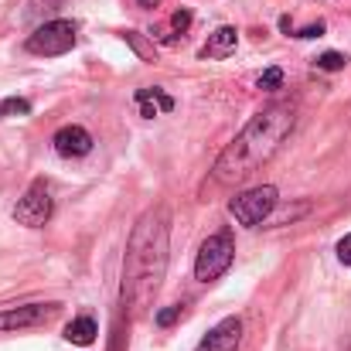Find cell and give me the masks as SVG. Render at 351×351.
Listing matches in <instances>:
<instances>
[{
    "label": "cell",
    "instance_id": "13",
    "mask_svg": "<svg viewBox=\"0 0 351 351\" xmlns=\"http://www.w3.org/2000/svg\"><path fill=\"white\" fill-rule=\"evenodd\" d=\"M31 113V103L24 96H7L0 99V119H14V117H27Z\"/></svg>",
    "mask_w": 351,
    "mask_h": 351
},
{
    "label": "cell",
    "instance_id": "1",
    "mask_svg": "<svg viewBox=\"0 0 351 351\" xmlns=\"http://www.w3.org/2000/svg\"><path fill=\"white\" fill-rule=\"evenodd\" d=\"M171 259V215L164 205L147 208L126 242L123 256V300L133 311H143L164 283Z\"/></svg>",
    "mask_w": 351,
    "mask_h": 351
},
{
    "label": "cell",
    "instance_id": "12",
    "mask_svg": "<svg viewBox=\"0 0 351 351\" xmlns=\"http://www.w3.org/2000/svg\"><path fill=\"white\" fill-rule=\"evenodd\" d=\"M123 41L143 58V62H157V48L150 45V41H143V34L140 31H123Z\"/></svg>",
    "mask_w": 351,
    "mask_h": 351
},
{
    "label": "cell",
    "instance_id": "7",
    "mask_svg": "<svg viewBox=\"0 0 351 351\" xmlns=\"http://www.w3.org/2000/svg\"><path fill=\"white\" fill-rule=\"evenodd\" d=\"M62 307L58 304H21L0 311V331H24V328H41L48 324Z\"/></svg>",
    "mask_w": 351,
    "mask_h": 351
},
{
    "label": "cell",
    "instance_id": "4",
    "mask_svg": "<svg viewBox=\"0 0 351 351\" xmlns=\"http://www.w3.org/2000/svg\"><path fill=\"white\" fill-rule=\"evenodd\" d=\"M235 259V242L229 232H215L208 235L205 242H202V249H198V259H195V276L202 280V283H212V280H219L229 266H232Z\"/></svg>",
    "mask_w": 351,
    "mask_h": 351
},
{
    "label": "cell",
    "instance_id": "20",
    "mask_svg": "<svg viewBox=\"0 0 351 351\" xmlns=\"http://www.w3.org/2000/svg\"><path fill=\"white\" fill-rule=\"evenodd\" d=\"M55 3H62V0H31V10H48V7H55Z\"/></svg>",
    "mask_w": 351,
    "mask_h": 351
},
{
    "label": "cell",
    "instance_id": "11",
    "mask_svg": "<svg viewBox=\"0 0 351 351\" xmlns=\"http://www.w3.org/2000/svg\"><path fill=\"white\" fill-rule=\"evenodd\" d=\"M96 335H99V324L89 317V314H82V317H75V321H69V328H65V341L69 345H93L96 341Z\"/></svg>",
    "mask_w": 351,
    "mask_h": 351
},
{
    "label": "cell",
    "instance_id": "3",
    "mask_svg": "<svg viewBox=\"0 0 351 351\" xmlns=\"http://www.w3.org/2000/svg\"><path fill=\"white\" fill-rule=\"evenodd\" d=\"M276 202H280V191L273 184H259V188H249V191L235 195L229 202V215L239 226H259L273 215Z\"/></svg>",
    "mask_w": 351,
    "mask_h": 351
},
{
    "label": "cell",
    "instance_id": "9",
    "mask_svg": "<svg viewBox=\"0 0 351 351\" xmlns=\"http://www.w3.org/2000/svg\"><path fill=\"white\" fill-rule=\"evenodd\" d=\"M239 345H242V321L239 317H226L198 341L195 351H239Z\"/></svg>",
    "mask_w": 351,
    "mask_h": 351
},
{
    "label": "cell",
    "instance_id": "8",
    "mask_svg": "<svg viewBox=\"0 0 351 351\" xmlns=\"http://www.w3.org/2000/svg\"><path fill=\"white\" fill-rule=\"evenodd\" d=\"M51 143H55V154H58V157L75 160V157H86V154L93 150V133H89L86 126H79V123H69V126H62V130L51 136Z\"/></svg>",
    "mask_w": 351,
    "mask_h": 351
},
{
    "label": "cell",
    "instance_id": "19",
    "mask_svg": "<svg viewBox=\"0 0 351 351\" xmlns=\"http://www.w3.org/2000/svg\"><path fill=\"white\" fill-rule=\"evenodd\" d=\"M321 34H324V24H321V21H317V24H307V27H304V31H297V34H293V38H321Z\"/></svg>",
    "mask_w": 351,
    "mask_h": 351
},
{
    "label": "cell",
    "instance_id": "17",
    "mask_svg": "<svg viewBox=\"0 0 351 351\" xmlns=\"http://www.w3.org/2000/svg\"><path fill=\"white\" fill-rule=\"evenodd\" d=\"M178 317H181V307H164V311L154 314V324H157V328H171Z\"/></svg>",
    "mask_w": 351,
    "mask_h": 351
},
{
    "label": "cell",
    "instance_id": "5",
    "mask_svg": "<svg viewBox=\"0 0 351 351\" xmlns=\"http://www.w3.org/2000/svg\"><path fill=\"white\" fill-rule=\"evenodd\" d=\"M75 41H79V27H75L72 21H48V24H41L34 34H27L24 48H27L31 55L55 58V55L72 51V48H75Z\"/></svg>",
    "mask_w": 351,
    "mask_h": 351
},
{
    "label": "cell",
    "instance_id": "21",
    "mask_svg": "<svg viewBox=\"0 0 351 351\" xmlns=\"http://www.w3.org/2000/svg\"><path fill=\"white\" fill-rule=\"evenodd\" d=\"M136 3H140V7H147V10H154V7H157L160 0H136Z\"/></svg>",
    "mask_w": 351,
    "mask_h": 351
},
{
    "label": "cell",
    "instance_id": "6",
    "mask_svg": "<svg viewBox=\"0 0 351 351\" xmlns=\"http://www.w3.org/2000/svg\"><path fill=\"white\" fill-rule=\"evenodd\" d=\"M51 212H55V202H51V188L45 181H34L24 191V198L14 205V219L27 229H41L51 219Z\"/></svg>",
    "mask_w": 351,
    "mask_h": 351
},
{
    "label": "cell",
    "instance_id": "18",
    "mask_svg": "<svg viewBox=\"0 0 351 351\" xmlns=\"http://www.w3.org/2000/svg\"><path fill=\"white\" fill-rule=\"evenodd\" d=\"M335 249H338V259H341L345 266H351V232H348V235H341Z\"/></svg>",
    "mask_w": 351,
    "mask_h": 351
},
{
    "label": "cell",
    "instance_id": "14",
    "mask_svg": "<svg viewBox=\"0 0 351 351\" xmlns=\"http://www.w3.org/2000/svg\"><path fill=\"white\" fill-rule=\"evenodd\" d=\"M188 27H191V10H188V7L174 10V14H171V34H167L164 41H178V34H184Z\"/></svg>",
    "mask_w": 351,
    "mask_h": 351
},
{
    "label": "cell",
    "instance_id": "15",
    "mask_svg": "<svg viewBox=\"0 0 351 351\" xmlns=\"http://www.w3.org/2000/svg\"><path fill=\"white\" fill-rule=\"evenodd\" d=\"M345 65H348V58H345L341 51H324V55L317 58V69H321V72H341Z\"/></svg>",
    "mask_w": 351,
    "mask_h": 351
},
{
    "label": "cell",
    "instance_id": "10",
    "mask_svg": "<svg viewBox=\"0 0 351 351\" xmlns=\"http://www.w3.org/2000/svg\"><path fill=\"white\" fill-rule=\"evenodd\" d=\"M235 48H239V31L229 27V24H222V27H215L208 34V41L202 48V58H229Z\"/></svg>",
    "mask_w": 351,
    "mask_h": 351
},
{
    "label": "cell",
    "instance_id": "16",
    "mask_svg": "<svg viewBox=\"0 0 351 351\" xmlns=\"http://www.w3.org/2000/svg\"><path fill=\"white\" fill-rule=\"evenodd\" d=\"M280 86H283V72H280L276 65L259 75V89H280Z\"/></svg>",
    "mask_w": 351,
    "mask_h": 351
},
{
    "label": "cell",
    "instance_id": "2",
    "mask_svg": "<svg viewBox=\"0 0 351 351\" xmlns=\"http://www.w3.org/2000/svg\"><path fill=\"white\" fill-rule=\"evenodd\" d=\"M293 123H297V110L290 103H276V106H266L263 113H256L242 126V133L219 154L215 174H212L215 184L229 188V184H242L245 178H252L263 164H269L276 157V150L290 136Z\"/></svg>",
    "mask_w": 351,
    "mask_h": 351
}]
</instances>
